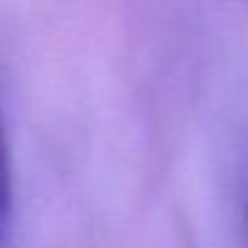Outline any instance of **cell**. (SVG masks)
I'll list each match as a JSON object with an SVG mask.
<instances>
[{
	"label": "cell",
	"mask_w": 248,
	"mask_h": 248,
	"mask_svg": "<svg viewBox=\"0 0 248 248\" xmlns=\"http://www.w3.org/2000/svg\"><path fill=\"white\" fill-rule=\"evenodd\" d=\"M13 207H15L13 158H10V141H8V129H5V117H3V109H0V248H5L8 238H10Z\"/></svg>",
	"instance_id": "6da1fadb"
},
{
	"label": "cell",
	"mask_w": 248,
	"mask_h": 248,
	"mask_svg": "<svg viewBox=\"0 0 248 248\" xmlns=\"http://www.w3.org/2000/svg\"><path fill=\"white\" fill-rule=\"evenodd\" d=\"M241 209H243V226H246V238H248V175L243 183V195H241Z\"/></svg>",
	"instance_id": "7a4b0ae2"
}]
</instances>
